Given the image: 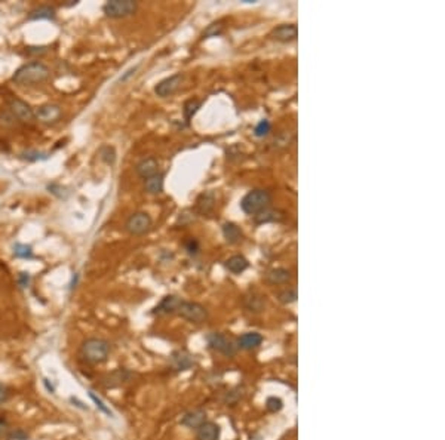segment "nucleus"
I'll list each match as a JSON object with an SVG mask.
<instances>
[{
	"mask_svg": "<svg viewBox=\"0 0 445 440\" xmlns=\"http://www.w3.org/2000/svg\"><path fill=\"white\" fill-rule=\"evenodd\" d=\"M223 30H224V25H223L221 21L214 22L211 24L205 31H203V37H214V36H218L221 34Z\"/></svg>",
	"mask_w": 445,
	"mask_h": 440,
	"instance_id": "473e14b6",
	"label": "nucleus"
},
{
	"mask_svg": "<svg viewBox=\"0 0 445 440\" xmlns=\"http://www.w3.org/2000/svg\"><path fill=\"white\" fill-rule=\"evenodd\" d=\"M135 171L141 178L147 179V178L156 175L159 172V162L155 157H146V159H143V160H140L137 163Z\"/></svg>",
	"mask_w": 445,
	"mask_h": 440,
	"instance_id": "a211bd4d",
	"label": "nucleus"
},
{
	"mask_svg": "<svg viewBox=\"0 0 445 440\" xmlns=\"http://www.w3.org/2000/svg\"><path fill=\"white\" fill-rule=\"evenodd\" d=\"M266 409L270 414H278L284 409V400L281 397L270 396L266 399Z\"/></svg>",
	"mask_w": 445,
	"mask_h": 440,
	"instance_id": "cd10ccee",
	"label": "nucleus"
},
{
	"mask_svg": "<svg viewBox=\"0 0 445 440\" xmlns=\"http://www.w3.org/2000/svg\"><path fill=\"white\" fill-rule=\"evenodd\" d=\"M195 365H196L195 356H192L190 353L186 352V350H175V352L171 353V356H169V366L175 372L189 371Z\"/></svg>",
	"mask_w": 445,
	"mask_h": 440,
	"instance_id": "1a4fd4ad",
	"label": "nucleus"
},
{
	"mask_svg": "<svg viewBox=\"0 0 445 440\" xmlns=\"http://www.w3.org/2000/svg\"><path fill=\"white\" fill-rule=\"evenodd\" d=\"M63 114V110L60 106L57 104H45L42 107H39L37 110L34 111V117L42 122V123H46V125H51V123H55L60 120Z\"/></svg>",
	"mask_w": 445,
	"mask_h": 440,
	"instance_id": "ddd939ff",
	"label": "nucleus"
},
{
	"mask_svg": "<svg viewBox=\"0 0 445 440\" xmlns=\"http://www.w3.org/2000/svg\"><path fill=\"white\" fill-rule=\"evenodd\" d=\"M177 314L180 317H183L184 320L187 322H192V323H203L208 320L209 317V313L208 310L203 307L199 303H193V301H181L180 307L177 310Z\"/></svg>",
	"mask_w": 445,
	"mask_h": 440,
	"instance_id": "39448f33",
	"label": "nucleus"
},
{
	"mask_svg": "<svg viewBox=\"0 0 445 440\" xmlns=\"http://www.w3.org/2000/svg\"><path fill=\"white\" fill-rule=\"evenodd\" d=\"M134 374L126 369V368H117L114 371H111L107 375H104L101 378V387L106 390H111V388H119L125 384H128L132 379Z\"/></svg>",
	"mask_w": 445,
	"mask_h": 440,
	"instance_id": "6e6552de",
	"label": "nucleus"
},
{
	"mask_svg": "<svg viewBox=\"0 0 445 440\" xmlns=\"http://www.w3.org/2000/svg\"><path fill=\"white\" fill-rule=\"evenodd\" d=\"M46 52V47L45 46H40V47H28L27 49V54L31 55V54H45Z\"/></svg>",
	"mask_w": 445,
	"mask_h": 440,
	"instance_id": "a19ab883",
	"label": "nucleus"
},
{
	"mask_svg": "<svg viewBox=\"0 0 445 440\" xmlns=\"http://www.w3.org/2000/svg\"><path fill=\"white\" fill-rule=\"evenodd\" d=\"M221 427L212 421H205L196 428V440H220Z\"/></svg>",
	"mask_w": 445,
	"mask_h": 440,
	"instance_id": "dca6fc26",
	"label": "nucleus"
},
{
	"mask_svg": "<svg viewBox=\"0 0 445 440\" xmlns=\"http://www.w3.org/2000/svg\"><path fill=\"white\" fill-rule=\"evenodd\" d=\"M14 255L17 258H22V260H31L34 255H33V249L31 246L28 245H24V243H17L14 246Z\"/></svg>",
	"mask_w": 445,
	"mask_h": 440,
	"instance_id": "bb28decb",
	"label": "nucleus"
},
{
	"mask_svg": "<svg viewBox=\"0 0 445 440\" xmlns=\"http://www.w3.org/2000/svg\"><path fill=\"white\" fill-rule=\"evenodd\" d=\"M272 203V196L266 190L255 188L245 194L241 200V209L248 215H257L263 211L269 209Z\"/></svg>",
	"mask_w": 445,
	"mask_h": 440,
	"instance_id": "7ed1b4c3",
	"label": "nucleus"
},
{
	"mask_svg": "<svg viewBox=\"0 0 445 440\" xmlns=\"http://www.w3.org/2000/svg\"><path fill=\"white\" fill-rule=\"evenodd\" d=\"M291 279V271L288 268L284 267H278V268H272L270 271L266 273V280L272 285H282L287 283Z\"/></svg>",
	"mask_w": 445,
	"mask_h": 440,
	"instance_id": "6ab92c4d",
	"label": "nucleus"
},
{
	"mask_svg": "<svg viewBox=\"0 0 445 440\" xmlns=\"http://www.w3.org/2000/svg\"><path fill=\"white\" fill-rule=\"evenodd\" d=\"M181 298L177 297V295H166L162 298V301L153 308V314H157V316H163V314H174L177 313L178 307L181 304Z\"/></svg>",
	"mask_w": 445,
	"mask_h": 440,
	"instance_id": "2eb2a0df",
	"label": "nucleus"
},
{
	"mask_svg": "<svg viewBox=\"0 0 445 440\" xmlns=\"http://www.w3.org/2000/svg\"><path fill=\"white\" fill-rule=\"evenodd\" d=\"M49 76H51L49 67L45 66L43 63L34 61V63H28V64L20 67L14 73L12 80L17 85L28 86V85H34V83H42Z\"/></svg>",
	"mask_w": 445,
	"mask_h": 440,
	"instance_id": "f03ea898",
	"label": "nucleus"
},
{
	"mask_svg": "<svg viewBox=\"0 0 445 440\" xmlns=\"http://www.w3.org/2000/svg\"><path fill=\"white\" fill-rule=\"evenodd\" d=\"M8 440H28L30 436L28 433L24 430V428H15V430H9L8 436H6Z\"/></svg>",
	"mask_w": 445,
	"mask_h": 440,
	"instance_id": "72a5a7b5",
	"label": "nucleus"
},
{
	"mask_svg": "<svg viewBox=\"0 0 445 440\" xmlns=\"http://www.w3.org/2000/svg\"><path fill=\"white\" fill-rule=\"evenodd\" d=\"M184 246H186V251H187V254H190V255H196L200 249L199 242H198L196 239H193V237L187 239V240H186V243H184Z\"/></svg>",
	"mask_w": 445,
	"mask_h": 440,
	"instance_id": "c9c22d12",
	"label": "nucleus"
},
{
	"mask_svg": "<svg viewBox=\"0 0 445 440\" xmlns=\"http://www.w3.org/2000/svg\"><path fill=\"white\" fill-rule=\"evenodd\" d=\"M43 384H45V387H46V390H48L49 393H52V395L55 393V387H54V385H52V384L49 382V379H46V378H45Z\"/></svg>",
	"mask_w": 445,
	"mask_h": 440,
	"instance_id": "79ce46f5",
	"label": "nucleus"
},
{
	"mask_svg": "<svg viewBox=\"0 0 445 440\" xmlns=\"http://www.w3.org/2000/svg\"><path fill=\"white\" fill-rule=\"evenodd\" d=\"M270 129H272L270 122L264 119V120H261V122L255 126V135L260 136V138H261V136H266V135H269V132H270Z\"/></svg>",
	"mask_w": 445,
	"mask_h": 440,
	"instance_id": "f704fd0d",
	"label": "nucleus"
},
{
	"mask_svg": "<svg viewBox=\"0 0 445 440\" xmlns=\"http://www.w3.org/2000/svg\"><path fill=\"white\" fill-rule=\"evenodd\" d=\"M278 220H281V217H278V212L276 211H270V209H266V211H263V212H260V214L255 215V222L257 224Z\"/></svg>",
	"mask_w": 445,
	"mask_h": 440,
	"instance_id": "2f4dec72",
	"label": "nucleus"
},
{
	"mask_svg": "<svg viewBox=\"0 0 445 440\" xmlns=\"http://www.w3.org/2000/svg\"><path fill=\"white\" fill-rule=\"evenodd\" d=\"M70 400H71V403H76V406L77 408H80V409H83V411H86L88 409V406H85L82 402H79L77 399H74V397H70Z\"/></svg>",
	"mask_w": 445,
	"mask_h": 440,
	"instance_id": "37998d69",
	"label": "nucleus"
},
{
	"mask_svg": "<svg viewBox=\"0 0 445 440\" xmlns=\"http://www.w3.org/2000/svg\"><path fill=\"white\" fill-rule=\"evenodd\" d=\"M223 236L230 245H236L244 239L242 230L235 222H226L223 225Z\"/></svg>",
	"mask_w": 445,
	"mask_h": 440,
	"instance_id": "aec40b11",
	"label": "nucleus"
},
{
	"mask_svg": "<svg viewBox=\"0 0 445 440\" xmlns=\"http://www.w3.org/2000/svg\"><path fill=\"white\" fill-rule=\"evenodd\" d=\"M200 103L199 100H189L186 104H184V107H183V113H184V119L189 122L193 116H195V113L199 110L200 107Z\"/></svg>",
	"mask_w": 445,
	"mask_h": 440,
	"instance_id": "c85d7f7f",
	"label": "nucleus"
},
{
	"mask_svg": "<svg viewBox=\"0 0 445 440\" xmlns=\"http://www.w3.org/2000/svg\"><path fill=\"white\" fill-rule=\"evenodd\" d=\"M245 307L248 311L260 313L266 307V300L260 294H251L245 298Z\"/></svg>",
	"mask_w": 445,
	"mask_h": 440,
	"instance_id": "5701e85b",
	"label": "nucleus"
},
{
	"mask_svg": "<svg viewBox=\"0 0 445 440\" xmlns=\"http://www.w3.org/2000/svg\"><path fill=\"white\" fill-rule=\"evenodd\" d=\"M22 159L28 160V162H36V160H45L48 159L46 153H39V152H27L22 154Z\"/></svg>",
	"mask_w": 445,
	"mask_h": 440,
	"instance_id": "e433bc0d",
	"label": "nucleus"
},
{
	"mask_svg": "<svg viewBox=\"0 0 445 440\" xmlns=\"http://www.w3.org/2000/svg\"><path fill=\"white\" fill-rule=\"evenodd\" d=\"M163 178L165 176H163V174H160V172H157L156 175L147 178L146 182H144V190L147 193H150V194H159V193H162L163 191Z\"/></svg>",
	"mask_w": 445,
	"mask_h": 440,
	"instance_id": "4be33fe9",
	"label": "nucleus"
},
{
	"mask_svg": "<svg viewBox=\"0 0 445 440\" xmlns=\"http://www.w3.org/2000/svg\"><path fill=\"white\" fill-rule=\"evenodd\" d=\"M184 80V76L181 73H177L174 76H169L163 80H160L157 85L155 86V93L160 98H166V96H171L174 95L178 90V88L181 86Z\"/></svg>",
	"mask_w": 445,
	"mask_h": 440,
	"instance_id": "9d476101",
	"label": "nucleus"
},
{
	"mask_svg": "<svg viewBox=\"0 0 445 440\" xmlns=\"http://www.w3.org/2000/svg\"><path fill=\"white\" fill-rule=\"evenodd\" d=\"M226 268L230 271V273H233V274H241V273H244L245 270L249 267V263H248V260L242 257V255H233V257H230L227 261H226Z\"/></svg>",
	"mask_w": 445,
	"mask_h": 440,
	"instance_id": "412c9836",
	"label": "nucleus"
},
{
	"mask_svg": "<svg viewBox=\"0 0 445 440\" xmlns=\"http://www.w3.org/2000/svg\"><path fill=\"white\" fill-rule=\"evenodd\" d=\"M205 341H206V346L209 350L212 352H217L226 356V357H235L238 354V346H236V341L224 333H220V332H209L206 336H205Z\"/></svg>",
	"mask_w": 445,
	"mask_h": 440,
	"instance_id": "20e7f679",
	"label": "nucleus"
},
{
	"mask_svg": "<svg viewBox=\"0 0 445 440\" xmlns=\"http://www.w3.org/2000/svg\"><path fill=\"white\" fill-rule=\"evenodd\" d=\"M11 396H12V390L6 384L0 382V405L6 403L11 399Z\"/></svg>",
	"mask_w": 445,
	"mask_h": 440,
	"instance_id": "4c0bfd02",
	"label": "nucleus"
},
{
	"mask_svg": "<svg viewBox=\"0 0 445 440\" xmlns=\"http://www.w3.org/2000/svg\"><path fill=\"white\" fill-rule=\"evenodd\" d=\"M205 421H206V411L199 408V409H193V411L186 412L181 418V425L187 427L190 430H196Z\"/></svg>",
	"mask_w": 445,
	"mask_h": 440,
	"instance_id": "f3484780",
	"label": "nucleus"
},
{
	"mask_svg": "<svg viewBox=\"0 0 445 440\" xmlns=\"http://www.w3.org/2000/svg\"><path fill=\"white\" fill-rule=\"evenodd\" d=\"M98 154H100V159L106 163V165H110L113 166L116 163V150L114 147L111 145H103L100 150H98Z\"/></svg>",
	"mask_w": 445,
	"mask_h": 440,
	"instance_id": "a878e982",
	"label": "nucleus"
},
{
	"mask_svg": "<svg viewBox=\"0 0 445 440\" xmlns=\"http://www.w3.org/2000/svg\"><path fill=\"white\" fill-rule=\"evenodd\" d=\"M137 11V2L134 0H110L103 6V12L110 18H125Z\"/></svg>",
	"mask_w": 445,
	"mask_h": 440,
	"instance_id": "423d86ee",
	"label": "nucleus"
},
{
	"mask_svg": "<svg viewBox=\"0 0 445 440\" xmlns=\"http://www.w3.org/2000/svg\"><path fill=\"white\" fill-rule=\"evenodd\" d=\"M55 18V9L51 6H39L28 14V20L37 21V20H54Z\"/></svg>",
	"mask_w": 445,
	"mask_h": 440,
	"instance_id": "b1692460",
	"label": "nucleus"
},
{
	"mask_svg": "<svg viewBox=\"0 0 445 440\" xmlns=\"http://www.w3.org/2000/svg\"><path fill=\"white\" fill-rule=\"evenodd\" d=\"M111 353L110 343L104 338L92 336L82 343L80 346V357L83 362L89 365H100L104 363Z\"/></svg>",
	"mask_w": 445,
	"mask_h": 440,
	"instance_id": "f257e3e1",
	"label": "nucleus"
},
{
	"mask_svg": "<svg viewBox=\"0 0 445 440\" xmlns=\"http://www.w3.org/2000/svg\"><path fill=\"white\" fill-rule=\"evenodd\" d=\"M263 339H264L263 335L258 332H245L236 339V346H238V350L251 352L258 349L263 344Z\"/></svg>",
	"mask_w": 445,
	"mask_h": 440,
	"instance_id": "4468645a",
	"label": "nucleus"
},
{
	"mask_svg": "<svg viewBox=\"0 0 445 440\" xmlns=\"http://www.w3.org/2000/svg\"><path fill=\"white\" fill-rule=\"evenodd\" d=\"M9 430H11V428H9V422H8V419L5 418V417H0V440L6 439Z\"/></svg>",
	"mask_w": 445,
	"mask_h": 440,
	"instance_id": "58836bf2",
	"label": "nucleus"
},
{
	"mask_svg": "<svg viewBox=\"0 0 445 440\" xmlns=\"http://www.w3.org/2000/svg\"><path fill=\"white\" fill-rule=\"evenodd\" d=\"M278 300L282 304H292L297 301V290L295 289H284L278 294Z\"/></svg>",
	"mask_w": 445,
	"mask_h": 440,
	"instance_id": "c756f323",
	"label": "nucleus"
},
{
	"mask_svg": "<svg viewBox=\"0 0 445 440\" xmlns=\"http://www.w3.org/2000/svg\"><path fill=\"white\" fill-rule=\"evenodd\" d=\"M9 111L15 119H18L21 122H31L34 119L33 109L20 98H11L9 100Z\"/></svg>",
	"mask_w": 445,
	"mask_h": 440,
	"instance_id": "9b49d317",
	"label": "nucleus"
},
{
	"mask_svg": "<svg viewBox=\"0 0 445 440\" xmlns=\"http://www.w3.org/2000/svg\"><path fill=\"white\" fill-rule=\"evenodd\" d=\"M30 282H31V276L28 273H20L18 274V285L20 287H28L30 286Z\"/></svg>",
	"mask_w": 445,
	"mask_h": 440,
	"instance_id": "ea45409f",
	"label": "nucleus"
},
{
	"mask_svg": "<svg viewBox=\"0 0 445 440\" xmlns=\"http://www.w3.org/2000/svg\"><path fill=\"white\" fill-rule=\"evenodd\" d=\"M298 36V28L295 24H282L278 25L276 28L272 30L270 37L276 42L281 43H288V42H294Z\"/></svg>",
	"mask_w": 445,
	"mask_h": 440,
	"instance_id": "f8f14e48",
	"label": "nucleus"
},
{
	"mask_svg": "<svg viewBox=\"0 0 445 440\" xmlns=\"http://www.w3.org/2000/svg\"><path fill=\"white\" fill-rule=\"evenodd\" d=\"M152 224L153 220L147 212H135L125 222V230L132 236H141L152 228Z\"/></svg>",
	"mask_w": 445,
	"mask_h": 440,
	"instance_id": "0eeeda50",
	"label": "nucleus"
},
{
	"mask_svg": "<svg viewBox=\"0 0 445 440\" xmlns=\"http://www.w3.org/2000/svg\"><path fill=\"white\" fill-rule=\"evenodd\" d=\"M89 397H91V400L95 403V406L98 408V411H101L103 414H106L107 417H113V412H111V409L103 402V399L101 397H98L94 392H89Z\"/></svg>",
	"mask_w": 445,
	"mask_h": 440,
	"instance_id": "7c9ffc66",
	"label": "nucleus"
},
{
	"mask_svg": "<svg viewBox=\"0 0 445 440\" xmlns=\"http://www.w3.org/2000/svg\"><path fill=\"white\" fill-rule=\"evenodd\" d=\"M214 202H215V199H214V194H212V193H203V194H200L199 199H198V202H196V209H198V212L202 214V215L209 214V212L212 211V208H214Z\"/></svg>",
	"mask_w": 445,
	"mask_h": 440,
	"instance_id": "393cba45",
	"label": "nucleus"
}]
</instances>
